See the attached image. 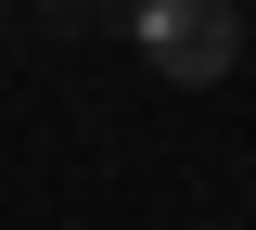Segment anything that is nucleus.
Here are the masks:
<instances>
[{
	"label": "nucleus",
	"mask_w": 256,
	"mask_h": 230,
	"mask_svg": "<svg viewBox=\"0 0 256 230\" xmlns=\"http://www.w3.org/2000/svg\"><path fill=\"white\" fill-rule=\"evenodd\" d=\"M128 26H141V64L180 77V90H218L244 64V13L230 0H128Z\"/></svg>",
	"instance_id": "1"
}]
</instances>
